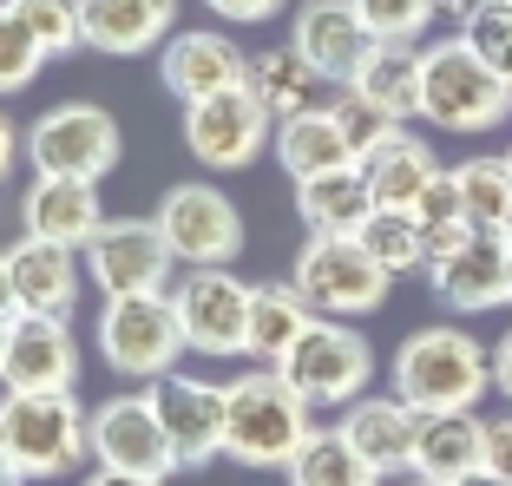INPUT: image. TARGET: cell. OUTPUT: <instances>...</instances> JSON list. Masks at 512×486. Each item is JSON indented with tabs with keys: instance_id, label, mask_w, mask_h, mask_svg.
Instances as JSON below:
<instances>
[{
	"instance_id": "6da1fadb",
	"label": "cell",
	"mask_w": 512,
	"mask_h": 486,
	"mask_svg": "<svg viewBox=\"0 0 512 486\" xmlns=\"http://www.w3.org/2000/svg\"><path fill=\"white\" fill-rule=\"evenodd\" d=\"M394 395L414 414H453L473 408V401L493 388V349L473 342L460 322H434V329H414L394 349Z\"/></svg>"
},
{
	"instance_id": "7a4b0ae2",
	"label": "cell",
	"mask_w": 512,
	"mask_h": 486,
	"mask_svg": "<svg viewBox=\"0 0 512 486\" xmlns=\"http://www.w3.org/2000/svg\"><path fill=\"white\" fill-rule=\"evenodd\" d=\"M316 434L309 401L283 381V368H250L224 381V454L243 467H289Z\"/></svg>"
},
{
	"instance_id": "3957f363",
	"label": "cell",
	"mask_w": 512,
	"mask_h": 486,
	"mask_svg": "<svg viewBox=\"0 0 512 486\" xmlns=\"http://www.w3.org/2000/svg\"><path fill=\"white\" fill-rule=\"evenodd\" d=\"M421 119L434 132H493L512 119V79L473 53L460 33L421 46Z\"/></svg>"
},
{
	"instance_id": "277c9868",
	"label": "cell",
	"mask_w": 512,
	"mask_h": 486,
	"mask_svg": "<svg viewBox=\"0 0 512 486\" xmlns=\"http://www.w3.org/2000/svg\"><path fill=\"white\" fill-rule=\"evenodd\" d=\"M0 447L20 467V480H66L92 454V414L73 401V388H46V395H14L7 388Z\"/></svg>"
},
{
	"instance_id": "5b68a950",
	"label": "cell",
	"mask_w": 512,
	"mask_h": 486,
	"mask_svg": "<svg viewBox=\"0 0 512 486\" xmlns=\"http://www.w3.org/2000/svg\"><path fill=\"white\" fill-rule=\"evenodd\" d=\"M276 368H283V381L309 408H348V401H362L368 381H375V349H368L362 329H348V322H335V316H316L309 335H302Z\"/></svg>"
},
{
	"instance_id": "8992f818",
	"label": "cell",
	"mask_w": 512,
	"mask_h": 486,
	"mask_svg": "<svg viewBox=\"0 0 512 486\" xmlns=\"http://www.w3.org/2000/svg\"><path fill=\"white\" fill-rule=\"evenodd\" d=\"M27 165L33 178H86L99 184L119 165V119L92 99H66V106L40 112L27 125Z\"/></svg>"
},
{
	"instance_id": "52a82bcc",
	"label": "cell",
	"mask_w": 512,
	"mask_h": 486,
	"mask_svg": "<svg viewBox=\"0 0 512 486\" xmlns=\"http://www.w3.org/2000/svg\"><path fill=\"white\" fill-rule=\"evenodd\" d=\"M289 283L309 296L316 316L348 322V316H375V309L388 303L394 276L362 250V237H309L302 257H296V270H289Z\"/></svg>"
},
{
	"instance_id": "ba28073f",
	"label": "cell",
	"mask_w": 512,
	"mask_h": 486,
	"mask_svg": "<svg viewBox=\"0 0 512 486\" xmlns=\"http://www.w3.org/2000/svg\"><path fill=\"white\" fill-rule=\"evenodd\" d=\"M99 349H106V362L119 368V375L165 381L191 342H184L178 303L158 289V296H112L106 316H99Z\"/></svg>"
},
{
	"instance_id": "9c48e42d",
	"label": "cell",
	"mask_w": 512,
	"mask_h": 486,
	"mask_svg": "<svg viewBox=\"0 0 512 486\" xmlns=\"http://www.w3.org/2000/svg\"><path fill=\"white\" fill-rule=\"evenodd\" d=\"M184 145H191L197 165L211 171H243L276 145V112L256 99L250 86H230L184 106Z\"/></svg>"
},
{
	"instance_id": "30bf717a",
	"label": "cell",
	"mask_w": 512,
	"mask_h": 486,
	"mask_svg": "<svg viewBox=\"0 0 512 486\" xmlns=\"http://www.w3.org/2000/svg\"><path fill=\"white\" fill-rule=\"evenodd\" d=\"M158 230H165L171 257L191 270H230L243 250V217L217 184H171L158 204Z\"/></svg>"
},
{
	"instance_id": "8fae6325",
	"label": "cell",
	"mask_w": 512,
	"mask_h": 486,
	"mask_svg": "<svg viewBox=\"0 0 512 486\" xmlns=\"http://www.w3.org/2000/svg\"><path fill=\"white\" fill-rule=\"evenodd\" d=\"M92 460L132 480H171L178 473V447H171L165 421H158V395H112L106 408L92 414Z\"/></svg>"
},
{
	"instance_id": "7c38bea8",
	"label": "cell",
	"mask_w": 512,
	"mask_h": 486,
	"mask_svg": "<svg viewBox=\"0 0 512 486\" xmlns=\"http://www.w3.org/2000/svg\"><path fill=\"white\" fill-rule=\"evenodd\" d=\"M171 243L158 230V217H106V230L86 243V276L99 283V296H158L171 283Z\"/></svg>"
},
{
	"instance_id": "4fadbf2b",
	"label": "cell",
	"mask_w": 512,
	"mask_h": 486,
	"mask_svg": "<svg viewBox=\"0 0 512 486\" xmlns=\"http://www.w3.org/2000/svg\"><path fill=\"white\" fill-rule=\"evenodd\" d=\"M250 289L237 270H184V283L171 289L184 322V342L191 355H243L250 349Z\"/></svg>"
},
{
	"instance_id": "5bb4252c",
	"label": "cell",
	"mask_w": 512,
	"mask_h": 486,
	"mask_svg": "<svg viewBox=\"0 0 512 486\" xmlns=\"http://www.w3.org/2000/svg\"><path fill=\"white\" fill-rule=\"evenodd\" d=\"M0 381H7L14 395L73 388V381H79L73 316H14V329H7V355H0Z\"/></svg>"
},
{
	"instance_id": "9a60e30c",
	"label": "cell",
	"mask_w": 512,
	"mask_h": 486,
	"mask_svg": "<svg viewBox=\"0 0 512 486\" xmlns=\"http://www.w3.org/2000/svg\"><path fill=\"white\" fill-rule=\"evenodd\" d=\"M427 283L447 309L460 316H480V309L512 303V237H493V230H473L453 257L427 263Z\"/></svg>"
},
{
	"instance_id": "2e32d148",
	"label": "cell",
	"mask_w": 512,
	"mask_h": 486,
	"mask_svg": "<svg viewBox=\"0 0 512 486\" xmlns=\"http://www.w3.org/2000/svg\"><path fill=\"white\" fill-rule=\"evenodd\" d=\"M151 395H158V421L178 447V467H204L224 454V388L217 381L171 368L165 381H151Z\"/></svg>"
},
{
	"instance_id": "e0dca14e",
	"label": "cell",
	"mask_w": 512,
	"mask_h": 486,
	"mask_svg": "<svg viewBox=\"0 0 512 486\" xmlns=\"http://www.w3.org/2000/svg\"><path fill=\"white\" fill-rule=\"evenodd\" d=\"M289 40L302 46V60L316 66L329 86H348V79L362 73V60L375 53V33H368V20L348 7V0H302L296 7V27H289Z\"/></svg>"
},
{
	"instance_id": "ac0fdd59",
	"label": "cell",
	"mask_w": 512,
	"mask_h": 486,
	"mask_svg": "<svg viewBox=\"0 0 512 486\" xmlns=\"http://www.w3.org/2000/svg\"><path fill=\"white\" fill-rule=\"evenodd\" d=\"M106 230L99 211V184L86 178H33L20 198V237L33 243H60V250H86Z\"/></svg>"
},
{
	"instance_id": "d6986e66",
	"label": "cell",
	"mask_w": 512,
	"mask_h": 486,
	"mask_svg": "<svg viewBox=\"0 0 512 486\" xmlns=\"http://www.w3.org/2000/svg\"><path fill=\"white\" fill-rule=\"evenodd\" d=\"M414 427H421V414L407 408L401 395H362V401H348V414H342L348 447H355L381 480H388V473H414Z\"/></svg>"
},
{
	"instance_id": "ffe728a7",
	"label": "cell",
	"mask_w": 512,
	"mask_h": 486,
	"mask_svg": "<svg viewBox=\"0 0 512 486\" xmlns=\"http://www.w3.org/2000/svg\"><path fill=\"white\" fill-rule=\"evenodd\" d=\"M243 79H250V53L230 33H178L165 46V86L178 92L184 106L211 99V92H230Z\"/></svg>"
},
{
	"instance_id": "44dd1931",
	"label": "cell",
	"mask_w": 512,
	"mask_h": 486,
	"mask_svg": "<svg viewBox=\"0 0 512 486\" xmlns=\"http://www.w3.org/2000/svg\"><path fill=\"white\" fill-rule=\"evenodd\" d=\"M79 27H86V46L132 60L178 27V0H79Z\"/></svg>"
},
{
	"instance_id": "7402d4cb",
	"label": "cell",
	"mask_w": 512,
	"mask_h": 486,
	"mask_svg": "<svg viewBox=\"0 0 512 486\" xmlns=\"http://www.w3.org/2000/svg\"><path fill=\"white\" fill-rule=\"evenodd\" d=\"M486 467V421L473 408H453V414H421L414 427V473L440 486H460L467 473Z\"/></svg>"
},
{
	"instance_id": "603a6c76",
	"label": "cell",
	"mask_w": 512,
	"mask_h": 486,
	"mask_svg": "<svg viewBox=\"0 0 512 486\" xmlns=\"http://www.w3.org/2000/svg\"><path fill=\"white\" fill-rule=\"evenodd\" d=\"M7 263H14L20 316H73V303H79V257L73 250L20 237L14 250H7Z\"/></svg>"
},
{
	"instance_id": "cb8c5ba5",
	"label": "cell",
	"mask_w": 512,
	"mask_h": 486,
	"mask_svg": "<svg viewBox=\"0 0 512 486\" xmlns=\"http://www.w3.org/2000/svg\"><path fill=\"white\" fill-rule=\"evenodd\" d=\"M296 211H302V224H309V237H362L381 204H375V191H368L362 165H348V171H329V178L296 184Z\"/></svg>"
},
{
	"instance_id": "d4e9b609",
	"label": "cell",
	"mask_w": 512,
	"mask_h": 486,
	"mask_svg": "<svg viewBox=\"0 0 512 486\" xmlns=\"http://www.w3.org/2000/svg\"><path fill=\"white\" fill-rule=\"evenodd\" d=\"M243 86L263 99V106L276 112V125L283 119H296V112H316V106H329L322 92H329V79L316 73V66L302 60V46L289 40V46H263V53H250V79Z\"/></svg>"
},
{
	"instance_id": "484cf974",
	"label": "cell",
	"mask_w": 512,
	"mask_h": 486,
	"mask_svg": "<svg viewBox=\"0 0 512 486\" xmlns=\"http://www.w3.org/2000/svg\"><path fill=\"white\" fill-rule=\"evenodd\" d=\"M276 165H283L296 184H309V178H329V171H348L355 152H348L335 112L316 106V112H296V119L276 125Z\"/></svg>"
},
{
	"instance_id": "4316f807",
	"label": "cell",
	"mask_w": 512,
	"mask_h": 486,
	"mask_svg": "<svg viewBox=\"0 0 512 486\" xmlns=\"http://www.w3.org/2000/svg\"><path fill=\"white\" fill-rule=\"evenodd\" d=\"M440 171H447V165L434 158V145L401 132V138H388V145H381V152L362 165V178H368V191H375L381 211H414V204H421V191L440 178Z\"/></svg>"
},
{
	"instance_id": "83f0119b",
	"label": "cell",
	"mask_w": 512,
	"mask_h": 486,
	"mask_svg": "<svg viewBox=\"0 0 512 486\" xmlns=\"http://www.w3.org/2000/svg\"><path fill=\"white\" fill-rule=\"evenodd\" d=\"M309 322H316V309H309V296H302L296 283H256L250 289V349L243 355L276 368L302 335H309Z\"/></svg>"
},
{
	"instance_id": "f1b7e54d",
	"label": "cell",
	"mask_w": 512,
	"mask_h": 486,
	"mask_svg": "<svg viewBox=\"0 0 512 486\" xmlns=\"http://www.w3.org/2000/svg\"><path fill=\"white\" fill-rule=\"evenodd\" d=\"M348 86L362 92V99H375V106L388 112V119H401V125L421 119V46L414 40H381Z\"/></svg>"
},
{
	"instance_id": "f546056e",
	"label": "cell",
	"mask_w": 512,
	"mask_h": 486,
	"mask_svg": "<svg viewBox=\"0 0 512 486\" xmlns=\"http://www.w3.org/2000/svg\"><path fill=\"white\" fill-rule=\"evenodd\" d=\"M283 473H289V486H381V473L348 447L342 427H316Z\"/></svg>"
},
{
	"instance_id": "4dcf8cb0",
	"label": "cell",
	"mask_w": 512,
	"mask_h": 486,
	"mask_svg": "<svg viewBox=\"0 0 512 486\" xmlns=\"http://www.w3.org/2000/svg\"><path fill=\"white\" fill-rule=\"evenodd\" d=\"M453 184H460V204H467L473 230L512 237V165L506 158H467V165H453Z\"/></svg>"
},
{
	"instance_id": "1f68e13d",
	"label": "cell",
	"mask_w": 512,
	"mask_h": 486,
	"mask_svg": "<svg viewBox=\"0 0 512 486\" xmlns=\"http://www.w3.org/2000/svg\"><path fill=\"white\" fill-rule=\"evenodd\" d=\"M414 224H421V237H427V263L453 257V250H460V243L473 237L467 204H460V184H453V171H440V178L421 191V204H414Z\"/></svg>"
},
{
	"instance_id": "d6a6232c",
	"label": "cell",
	"mask_w": 512,
	"mask_h": 486,
	"mask_svg": "<svg viewBox=\"0 0 512 486\" xmlns=\"http://www.w3.org/2000/svg\"><path fill=\"white\" fill-rule=\"evenodd\" d=\"M362 250L388 276L427 270V237H421V224H414V211H375V217H368V230H362Z\"/></svg>"
},
{
	"instance_id": "836d02e7",
	"label": "cell",
	"mask_w": 512,
	"mask_h": 486,
	"mask_svg": "<svg viewBox=\"0 0 512 486\" xmlns=\"http://www.w3.org/2000/svg\"><path fill=\"white\" fill-rule=\"evenodd\" d=\"M329 112H335V125H342V138H348V152H355V165H368V158H375L388 138H401V119H388V112H381L375 99H362L355 86L335 92Z\"/></svg>"
},
{
	"instance_id": "e575fe53",
	"label": "cell",
	"mask_w": 512,
	"mask_h": 486,
	"mask_svg": "<svg viewBox=\"0 0 512 486\" xmlns=\"http://www.w3.org/2000/svg\"><path fill=\"white\" fill-rule=\"evenodd\" d=\"M460 40H467L493 73L512 79V0H473V14L460 20Z\"/></svg>"
},
{
	"instance_id": "d590c367",
	"label": "cell",
	"mask_w": 512,
	"mask_h": 486,
	"mask_svg": "<svg viewBox=\"0 0 512 486\" xmlns=\"http://www.w3.org/2000/svg\"><path fill=\"white\" fill-rule=\"evenodd\" d=\"M20 20L33 27V40L46 46V60H60L73 46H86V27H79V0H7Z\"/></svg>"
},
{
	"instance_id": "8d00e7d4",
	"label": "cell",
	"mask_w": 512,
	"mask_h": 486,
	"mask_svg": "<svg viewBox=\"0 0 512 486\" xmlns=\"http://www.w3.org/2000/svg\"><path fill=\"white\" fill-rule=\"evenodd\" d=\"M40 66H46V46L33 40V27L0 0V92H20Z\"/></svg>"
},
{
	"instance_id": "74e56055",
	"label": "cell",
	"mask_w": 512,
	"mask_h": 486,
	"mask_svg": "<svg viewBox=\"0 0 512 486\" xmlns=\"http://www.w3.org/2000/svg\"><path fill=\"white\" fill-rule=\"evenodd\" d=\"M355 14L368 20V33L375 40H421L427 27H434V0H348Z\"/></svg>"
},
{
	"instance_id": "f35d334b",
	"label": "cell",
	"mask_w": 512,
	"mask_h": 486,
	"mask_svg": "<svg viewBox=\"0 0 512 486\" xmlns=\"http://www.w3.org/2000/svg\"><path fill=\"white\" fill-rule=\"evenodd\" d=\"M217 20H230V27H263V20H276L289 7V0H204Z\"/></svg>"
},
{
	"instance_id": "ab89813d",
	"label": "cell",
	"mask_w": 512,
	"mask_h": 486,
	"mask_svg": "<svg viewBox=\"0 0 512 486\" xmlns=\"http://www.w3.org/2000/svg\"><path fill=\"white\" fill-rule=\"evenodd\" d=\"M486 467H493L499 480H512V414L486 421Z\"/></svg>"
},
{
	"instance_id": "60d3db41",
	"label": "cell",
	"mask_w": 512,
	"mask_h": 486,
	"mask_svg": "<svg viewBox=\"0 0 512 486\" xmlns=\"http://www.w3.org/2000/svg\"><path fill=\"white\" fill-rule=\"evenodd\" d=\"M493 388H499V395L512 401V329H506V335L493 342Z\"/></svg>"
},
{
	"instance_id": "b9f144b4",
	"label": "cell",
	"mask_w": 512,
	"mask_h": 486,
	"mask_svg": "<svg viewBox=\"0 0 512 486\" xmlns=\"http://www.w3.org/2000/svg\"><path fill=\"white\" fill-rule=\"evenodd\" d=\"M20 152H27V132H14V119L0 112V178L14 171V158H20Z\"/></svg>"
},
{
	"instance_id": "7bdbcfd3",
	"label": "cell",
	"mask_w": 512,
	"mask_h": 486,
	"mask_svg": "<svg viewBox=\"0 0 512 486\" xmlns=\"http://www.w3.org/2000/svg\"><path fill=\"white\" fill-rule=\"evenodd\" d=\"M20 316V296H14V263L0 257V322H14Z\"/></svg>"
},
{
	"instance_id": "ee69618b",
	"label": "cell",
	"mask_w": 512,
	"mask_h": 486,
	"mask_svg": "<svg viewBox=\"0 0 512 486\" xmlns=\"http://www.w3.org/2000/svg\"><path fill=\"white\" fill-rule=\"evenodd\" d=\"M86 486H165V480H132V473H112V467H99Z\"/></svg>"
},
{
	"instance_id": "f6af8a7d",
	"label": "cell",
	"mask_w": 512,
	"mask_h": 486,
	"mask_svg": "<svg viewBox=\"0 0 512 486\" xmlns=\"http://www.w3.org/2000/svg\"><path fill=\"white\" fill-rule=\"evenodd\" d=\"M460 486H512V480H499L493 467H480V473H467V480H460Z\"/></svg>"
},
{
	"instance_id": "bcb514c9",
	"label": "cell",
	"mask_w": 512,
	"mask_h": 486,
	"mask_svg": "<svg viewBox=\"0 0 512 486\" xmlns=\"http://www.w3.org/2000/svg\"><path fill=\"white\" fill-rule=\"evenodd\" d=\"M0 486H20V467L7 460V447H0Z\"/></svg>"
},
{
	"instance_id": "7dc6e473",
	"label": "cell",
	"mask_w": 512,
	"mask_h": 486,
	"mask_svg": "<svg viewBox=\"0 0 512 486\" xmlns=\"http://www.w3.org/2000/svg\"><path fill=\"white\" fill-rule=\"evenodd\" d=\"M7 329H14V322H0V355H7Z\"/></svg>"
},
{
	"instance_id": "c3c4849f",
	"label": "cell",
	"mask_w": 512,
	"mask_h": 486,
	"mask_svg": "<svg viewBox=\"0 0 512 486\" xmlns=\"http://www.w3.org/2000/svg\"><path fill=\"white\" fill-rule=\"evenodd\" d=\"M407 486H440V480H421V473H414V480H407Z\"/></svg>"
},
{
	"instance_id": "681fc988",
	"label": "cell",
	"mask_w": 512,
	"mask_h": 486,
	"mask_svg": "<svg viewBox=\"0 0 512 486\" xmlns=\"http://www.w3.org/2000/svg\"><path fill=\"white\" fill-rule=\"evenodd\" d=\"M506 165H512V152H506Z\"/></svg>"
}]
</instances>
